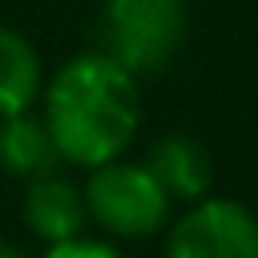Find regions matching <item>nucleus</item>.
<instances>
[{
    "instance_id": "obj_1",
    "label": "nucleus",
    "mask_w": 258,
    "mask_h": 258,
    "mask_svg": "<svg viewBox=\"0 0 258 258\" xmlns=\"http://www.w3.org/2000/svg\"><path fill=\"white\" fill-rule=\"evenodd\" d=\"M137 85L101 52L73 56L48 85L44 129L56 153L73 165L97 169L121 157L137 133Z\"/></svg>"
},
{
    "instance_id": "obj_3",
    "label": "nucleus",
    "mask_w": 258,
    "mask_h": 258,
    "mask_svg": "<svg viewBox=\"0 0 258 258\" xmlns=\"http://www.w3.org/2000/svg\"><path fill=\"white\" fill-rule=\"evenodd\" d=\"M81 198L85 214L97 218V226L109 230L113 238H153L169 218V198L149 177V169L133 161L97 165Z\"/></svg>"
},
{
    "instance_id": "obj_9",
    "label": "nucleus",
    "mask_w": 258,
    "mask_h": 258,
    "mask_svg": "<svg viewBox=\"0 0 258 258\" xmlns=\"http://www.w3.org/2000/svg\"><path fill=\"white\" fill-rule=\"evenodd\" d=\"M44 258H125L117 246L109 242H89V238H73V242H60V246H48Z\"/></svg>"
},
{
    "instance_id": "obj_5",
    "label": "nucleus",
    "mask_w": 258,
    "mask_h": 258,
    "mask_svg": "<svg viewBox=\"0 0 258 258\" xmlns=\"http://www.w3.org/2000/svg\"><path fill=\"white\" fill-rule=\"evenodd\" d=\"M145 169L169 202L173 198L202 202L214 185V161H210L206 145L198 137H185V133H169V137L153 141L149 157H145Z\"/></svg>"
},
{
    "instance_id": "obj_7",
    "label": "nucleus",
    "mask_w": 258,
    "mask_h": 258,
    "mask_svg": "<svg viewBox=\"0 0 258 258\" xmlns=\"http://www.w3.org/2000/svg\"><path fill=\"white\" fill-rule=\"evenodd\" d=\"M60 153L44 129V121L20 113V117H0V165L12 173V177H28V181H40V177H52Z\"/></svg>"
},
{
    "instance_id": "obj_4",
    "label": "nucleus",
    "mask_w": 258,
    "mask_h": 258,
    "mask_svg": "<svg viewBox=\"0 0 258 258\" xmlns=\"http://www.w3.org/2000/svg\"><path fill=\"white\" fill-rule=\"evenodd\" d=\"M161 258H258V218L234 198H202L177 218Z\"/></svg>"
},
{
    "instance_id": "obj_10",
    "label": "nucleus",
    "mask_w": 258,
    "mask_h": 258,
    "mask_svg": "<svg viewBox=\"0 0 258 258\" xmlns=\"http://www.w3.org/2000/svg\"><path fill=\"white\" fill-rule=\"evenodd\" d=\"M0 258H24V250H16L12 242H0Z\"/></svg>"
},
{
    "instance_id": "obj_2",
    "label": "nucleus",
    "mask_w": 258,
    "mask_h": 258,
    "mask_svg": "<svg viewBox=\"0 0 258 258\" xmlns=\"http://www.w3.org/2000/svg\"><path fill=\"white\" fill-rule=\"evenodd\" d=\"M185 0H109L101 20V56L129 77L161 73L185 40Z\"/></svg>"
},
{
    "instance_id": "obj_6",
    "label": "nucleus",
    "mask_w": 258,
    "mask_h": 258,
    "mask_svg": "<svg viewBox=\"0 0 258 258\" xmlns=\"http://www.w3.org/2000/svg\"><path fill=\"white\" fill-rule=\"evenodd\" d=\"M24 226L48 242V246H60V242H73L81 238L85 230V198L77 185H69L64 177H40V181H28V194H24Z\"/></svg>"
},
{
    "instance_id": "obj_8",
    "label": "nucleus",
    "mask_w": 258,
    "mask_h": 258,
    "mask_svg": "<svg viewBox=\"0 0 258 258\" xmlns=\"http://www.w3.org/2000/svg\"><path fill=\"white\" fill-rule=\"evenodd\" d=\"M40 93V60L36 48L0 24V117H20Z\"/></svg>"
}]
</instances>
